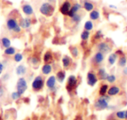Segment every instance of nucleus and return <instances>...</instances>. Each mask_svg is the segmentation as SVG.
<instances>
[{
    "label": "nucleus",
    "instance_id": "a878e982",
    "mask_svg": "<svg viewBox=\"0 0 127 120\" xmlns=\"http://www.w3.org/2000/svg\"><path fill=\"white\" fill-rule=\"evenodd\" d=\"M69 51L72 58H78L79 57V49L77 45H70Z\"/></svg>",
    "mask_w": 127,
    "mask_h": 120
},
{
    "label": "nucleus",
    "instance_id": "473e14b6",
    "mask_svg": "<svg viewBox=\"0 0 127 120\" xmlns=\"http://www.w3.org/2000/svg\"><path fill=\"white\" fill-rule=\"evenodd\" d=\"M29 61H30V64L35 67L38 66V64H40V59L37 56H32L29 58Z\"/></svg>",
    "mask_w": 127,
    "mask_h": 120
},
{
    "label": "nucleus",
    "instance_id": "2f4dec72",
    "mask_svg": "<svg viewBox=\"0 0 127 120\" xmlns=\"http://www.w3.org/2000/svg\"><path fill=\"white\" fill-rule=\"evenodd\" d=\"M109 89V85L107 84H102L99 87V90H98V94L99 96H104L107 94V90Z\"/></svg>",
    "mask_w": 127,
    "mask_h": 120
},
{
    "label": "nucleus",
    "instance_id": "f704fd0d",
    "mask_svg": "<svg viewBox=\"0 0 127 120\" xmlns=\"http://www.w3.org/2000/svg\"><path fill=\"white\" fill-rule=\"evenodd\" d=\"M24 59V55L20 52H16L13 55V60L16 63H20L22 62V60Z\"/></svg>",
    "mask_w": 127,
    "mask_h": 120
},
{
    "label": "nucleus",
    "instance_id": "f03ea898",
    "mask_svg": "<svg viewBox=\"0 0 127 120\" xmlns=\"http://www.w3.org/2000/svg\"><path fill=\"white\" fill-rule=\"evenodd\" d=\"M55 4L48 2H43L39 6V12L46 18H51L55 12Z\"/></svg>",
    "mask_w": 127,
    "mask_h": 120
},
{
    "label": "nucleus",
    "instance_id": "4be33fe9",
    "mask_svg": "<svg viewBox=\"0 0 127 120\" xmlns=\"http://www.w3.org/2000/svg\"><path fill=\"white\" fill-rule=\"evenodd\" d=\"M104 37V34H103V30H97L95 31V33L93 34L92 37V44H97L98 43L101 39Z\"/></svg>",
    "mask_w": 127,
    "mask_h": 120
},
{
    "label": "nucleus",
    "instance_id": "ddd939ff",
    "mask_svg": "<svg viewBox=\"0 0 127 120\" xmlns=\"http://www.w3.org/2000/svg\"><path fill=\"white\" fill-rule=\"evenodd\" d=\"M21 10L26 17H32L34 15V9L31 4L25 3L24 4H22Z\"/></svg>",
    "mask_w": 127,
    "mask_h": 120
},
{
    "label": "nucleus",
    "instance_id": "c756f323",
    "mask_svg": "<svg viewBox=\"0 0 127 120\" xmlns=\"http://www.w3.org/2000/svg\"><path fill=\"white\" fill-rule=\"evenodd\" d=\"M84 30H86L88 31H92L94 30V24L92 20H86L84 24Z\"/></svg>",
    "mask_w": 127,
    "mask_h": 120
},
{
    "label": "nucleus",
    "instance_id": "cd10ccee",
    "mask_svg": "<svg viewBox=\"0 0 127 120\" xmlns=\"http://www.w3.org/2000/svg\"><path fill=\"white\" fill-rule=\"evenodd\" d=\"M118 65L121 68H124L125 66L127 65V58L125 55H122V56H119L118 58Z\"/></svg>",
    "mask_w": 127,
    "mask_h": 120
},
{
    "label": "nucleus",
    "instance_id": "412c9836",
    "mask_svg": "<svg viewBox=\"0 0 127 120\" xmlns=\"http://www.w3.org/2000/svg\"><path fill=\"white\" fill-rule=\"evenodd\" d=\"M82 18H83V14H82L81 11H80V12L75 13V14L73 15L71 18H69V19H70V21H71V23L72 24V25H78V24L82 21Z\"/></svg>",
    "mask_w": 127,
    "mask_h": 120
},
{
    "label": "nucleus",
    "instance_id": "9b49d317",
    "mask_svg": "<svg viewBox=\"0 0 127 120\" xmlns=\"http://www.w3.org/2000/svg\"><path fill=\"white\" fill-rule=\"evenodd\" d=\"M82 9H83V7H82V4H81V3L74 2L72 4H71V10H70L69 13H68V15L66 16V18H71V17H72L73 15L75 14V13L80 12V11H82Z\"/></svg>",
    "mask_w": 127,
    "mask_h": 120
},
{
    "label": "nucleus",
    "instance_id": "c03bdc74",
    "mask_svg": "<svg viewBox=\"0 0 127 120\" xmlns=\"http://www.w3.org/2000/svg\"><path fill=\"white\" fill-rule=\"evenodd\" d=\"M108 8H109V9H111V10H117L118 9V6L115 5V4H109V5H108Z\"/></svg>",
    "mask_w": 127,
    "mask_h": 120
},
{
    "label": "nucleus",
    "instance_id": "49530a36",
    "mask_svg": "<svg viewBox=\"0 0 127 120\" xmlns=\"http://www.w3.org/2000/svg\"><path fill=\"white\" fill-rule=\"evenodd\" d=\"M48 2H50V3H51V4H55V3H56V0H48Z\"/></svg>",
    "mask_w": 127,
    "mask_h": 120
},
{
    "label": "nucleus",
    "instance_id": "a19ab883",
    "mask_svg": "<svg viewBox=\"0 0 127 120\" xmlns=\"http://www.w3.org/2000/svg\"><path fill=\"white\" fill-rule=\"evenodd\" d=\"M4 88L2 86V85H0V97H2L4 95Z\"/></svg>",
    "mask_w": 127,
    "mask_h": 120
},
{
    "label": "nucleus",
    "instance_id": "f8f14e48",
    "mask_svg": "<svg viewBox=\"0 0 127 120\" xmlns=\"http://www.w3.org/2000/svg\"><path fill=\"white\" fill-rule=\"evenodd\" d=\"M32 19L30 18V17H25V18H20V20L18 21V24H19L20 27L24 30H28L32 27Z\"/></svg>",
    "mask_w": 127,
    "mask_h": 120
},
{
    "label": "nucleus",
    "instance_id": "e433bc0d",
    "mask_svg": "<svg viewBox=\"0 0 127 120\" xmlns=\"http://www.w3.org/2000/svg\"><path fill=\"white\" fill-rule=\"evenodd\" d=\"M115 116L118 119L125 120V111H118L115 113Z\"/></svg>",
    "mask_w": 127,
    "mask_h": 120
},
{
    "label": "nucleus",
    "instance_id": "aec40b11",
    "mask_svg": "<svg viewBox=\"0 0 127 120\" xmlns=\"http://www.w3.org/2000/svg\"><path fill=\"white\" fill-rule=\"evenodd\" d=\"M54 59V55H53L51 51H47L44 52V56H43V61L44 64H51Z\"/></svg>",
    "mask_w": 127,
    "mask_h": 120
},
{
    "label": "nucleus",
    "instance_id": "5701e85b",
    "mask_svg": "<svg viewBox=\"0 0 127 120\" xmlns=\"http://www.w3.org/2000/svg\"><path fill=\"white\" fill-rule=\"evenodd\" d=\"M52 71H53V68L51 64H44L42 67H41V72L44 76L50 75L52 72Z\"/></svg>",
    "mask_w": 127,
    "mask_h": 120
},
{
    "label": "nucleus",
    "instance_id": "4468645a",
    "mask_svg": "<svg viewBox=\"0 0 127 120\" xmlns=\"http://www.w3.org/2000/svg\"><path fill=\"white\" fill-rule=\"evenodd\" d=\"M19 25L18 21L15 18H9L6 20V28L10 31H12Z\"/></svg>",
    "mask_w": 127,
    "mask_h": 120
},
{
    "label": "nucleus",
    "instance_id": "bb28decb",
    "mask_svg": "<svg viewBox=\"0 0 127 120\" xmlns=\"http://www.w3.org/2000/svg\"><path fill=\"white\" fill-rule=\"evenodd\" d=\"M27 73V68L25 64H19L16 68V74L19 77L25 76Z\"/></svg>",
    "mask_w": 127,
    "mask_h": 120
},
{
    "label": "nucleus",
    "instance_id": "8fccbe9b",
    "mask_svg": "<svg viewBox=\"0 0 127 120\" xmlns=\"http://www.w3.org/2000/svg\"><path fill=\"white\" fill-rule=\"evenodd\" d=\"M113 120H116V119H113Z\"/></svg>",
    "mask_w": 127,
    "mask_h": 120
},
{
    "label": "nucleus",
    "instance_id": "20e7f679",
    "mask_svg": "<svg viewBox=\"0 0 127 120\" xmlns=\"http://www.w3.org/2000/svg\"><path fill=\"white\" fill-rule=\"evenodd\" d=\"M78 84V79L75 75H70L67 78V80H66V85L65 88L67 90L68 92H72L75 89L77 88Z\"/></svg>",
    "mask_w": 127,
    "mask_h": 120
},
{
    "label": "nucleus",
    "instance_id": "7ed1b4c3",
    "mask_svg": "<svg viewBox=\"0 0 127 120\" xmlns=\"http://www.w3.org/2000/svg\"><path fill=\"white\" fill-rule=\"evenodd\" d=\"M44 78H43V76L38 75V76H36L34 78V79L32 80V89L36 92H38L40 90H42L44 87Z\"/></svg>",
    "mask_w": 127,
    "mask_h": 120
},
{
    "label": "nucleus",
    "instance_id": "72a5a7b5",
    "mask_svg": "<svg viewBox=\"0 0 127 120\" xmlns=\"http://www.w3.org/2000/svg\"><path fill=\"white\" fill-rule=\"evenodd\" d=\"M16 52H17L16 48L12 47V46H10V47H8V48H5L4 51V55H6V56H13Z\"/></svg>",
    "mask_w": 127,
    "mask_h": 120
},
{
    "label": "nucleus",
    "instance_id": "39448f33",
    "mask_svg": "<svg viewBox=\"0 0 127 120\" xmlns=\"http://www.w3.org/2000/svg\"><path fill=\"white\" fill-rule=\"evenodd\" d=\"M96 49L97 51H100L104 54H108V53H111L112 51V46L107 41H99L96 44Z\"/></svg>",
    "mask_w": 127,
    "mask_h": 120
},
{
    "label": "nucleus",
    "instance_id": "0eeeda50",
    "mask_svg": "<svg viewBox=\"0 0 127 120\" xmlns=\"http://www.w3.org/2000/svg\"><path fill=\"white\" fill-rule=\"evenodd\" d=\"M105 59V54L97 51L92 58V64L94 66H100Z\"/></svg>",
    "mask_w": 127,
    "mask_h": 120
},
{
    "label": "nucleus",
    "instance_id": "79ce46f5",
    "mask_svg": "<svg viewBox=\"0 0 127 120\" xmlns=\"http://www.w3.org/2000/svg\"><path fill=\"white\" fill-rule=\"evenodd\" d=\"M4 67H5V66L4 65V64H3L2 62H0V76L2 75L3 71H4Z\"/></svg>",
    "mask_w": 127,
    "mask_h": 120
},
{
    "label": "nucleus",
    "instance_id": "1a4fd4ad",
    "mask_svg": "<svg viewBox=\"0 0 127 120\" xmlns=\"http://www.w3.org/2000/svg\"><path fill=\"white\" fill-rule=\"evenodd\" d=\"M57 78L54 75H51L49 78L46 79L45 81V85L48 88V90L51 92H56L58 88H57Z\"/></svg>",
    "mask_w": 127,
    "mask_h": 120
},
{
    "label": "nucleus",
    "instance_id": "6ab92c4d",
    "mask_svg": "<svg viewBox=\"0 0 127 120\" xmlns=\"http://www.w3.org/2000/svg\"><path fill=\"white\" fill-rule=\"evenodd\" d=\"M89 18H90V20H92V22H97L101 18V13L100 11L97 9H94L92 10V11L89 12Z\"/></svg>",
    "mask_w": 127,
    "mask_h": 120
},
{
    "label": "nucleus",
    "instance_id": "a18cd8bd",
    "mask_svg": "<svg viewBox=\"0 0 127 120\" xmlns=\"http://www.w3.org/2000/svg\"><path fill=\"white\" fill-rule=\"evenodd\" d=\"M74 120H82V118L80 116H77L76 118H74Z\"/></svg>",
    "mask_w": 127,
    "mask_h": 120
},
{
    "label": "nucleus",
    "instance_id": "58836bf2",
    "mask_svg": "<svg viewBox=\"0 0 127 120\" xmlns=\"http://www.w3.org/2000/svg\"><path fill=\"white\" fill-rule=\"evenodd\" d=\"M115 53H116V54L118 55V57H119V56H122V55H125V53H124V51H123L122 49H118V50H116Z\"/></svg>",
    "mask_w": 127,
    "mask_h": 120
},
{
    "label": "nucleus",
    "instance_id": "7c9ffc66",
    "mask_svg": "<svg viewBox=\"0 0 127 120\" xmlns=\"http://www.w3.org/2000/svg\"><path fill=\"white\" fill-rule=\"evenodd\" d=\"M0 43H1V45H2L4 49H5V48L10 47V46H11V39H10L9 37H2V38H1V40H0Z\"/></svg>",
    "mask_w": 127,
    "mask_h": 120
},
{
    "label": "nucleus",
    "instance_id": "37998d69",
    "mask_svg": "<svg viewBox=\"0 0 127 120\" xmlns=\"http://www.w3.org/2000/svg\"><path fill=\"white\" fill-rule=\"evenodd\" d=\"M122 73L125 77H127V66H125L123 68V71H122Z\"/></svg>",
    "mask_w": 127,
    "mask_h": 120
},
{
    "label": "nucleus",
    "instance_id": "f3484780",
    "mask_svg": "<svg viewBox=\"0 0 127 120\" xmlns=\"http://www.w3.org/2000/svg\"><path fill=\"white\" fill-rule=\"evenodd\" d=\"M81 4H82L83 9L85 10V11H86V12H90L92 10L95 9V4H94V3H92L90 0H83Z\"/></svg>",
    "mask_w": 127,
    "mask_h": 120
},
{
    "label": "nucleus",
    "instance_id": "b1692460",
    "mask_svg": "<svg viewBox=\"0 0 127 120\" xmlns=\"http://www.w3.org/2000/svg\"><path fill=\"white\" fill-rule=\"evenodd\" d=\"M55 77H56L57 81H58V83H60V84L64 83V81L65 80V78H66L65 71H64V70H59V71H57Z\"/></svg>",
    "mask_w": 127,
    "mask_h": 120
},
{
    "label": "nucleus",
    "instance_id": "f257e3e1",
    "mask_svg": "<svg viewBox=\"0 0 127 120\" xmlns=\"http://www.w3.org/2000/svg\"><path fill=\"white\" fill-rule=\"evenodd\" d=\"M110 100H111V97L107 94L104 96H99L94 102V108L97 111H104V110L109 109Z\"/></svg>",
    "mask_w": 127,
    "mask_h": 120
},
{
    "label": "nucleus",
    "instance_id": "de8ad7c7",
    "mask_svg": "<svg viewBox=\"0 0 127 120\" xmlns=\"http://www.w3.org/2000/svg\"><path fill=\"white\" fill-rule=\"evenodd\" d=\"M125 119H127V110L125 111Z\"/></svg>",
    "mask_w": 127,
    "mask_h": 120
},
{
    "label": "nucleus",
    "instance_id": "c9c22d12",
    "mask_svg": "<svg viewBox=\"0 0 127 120\" xmlns=\"http://www.w3.org/2000/svg\"><path fill=\"white\" fill-rule=\"evenodd\" d=\"M105 81H107V83L108 84H114V83H116V81H117V77H116V75H114V74H109L107 76V78H106V80Z\"/></svg>",
    "mask_w": 127,
    "mask_h": 120
},
{
    "label": "nucleus",
    "instance_id": "dca6fc26",
    "mask_svg": "<svg viewBox=\"0 0 127 120\" xmlns=\"http://www.w3.org/2000/svg\"><path fill=\"white\" fill-rule=\"evenodd\" d=\"M121 92V89L118 85H112L111 86H109V89L107 90V95L110 97H116V96L119 95V93Z\"/></svg>",
    "mask_w": 127,
    "mask_h": 120
},
{
    "label": "nucleus",
    "instance_id": "393cba45",
    "mask_svg": "<svg viewBox=\"0 0 127 120\" xmlns=\"http://www.w3.org/2000/svg\"><path fill=\"white\" fill-rule=\"evenodd\" d=\"M118 56L115 52L110 53L109 56H108V58H107L108 64H109L110 66L114 65V64L117 63V61H118Z\"/></svg>",
    "mask_w": 127,
    "mask_h": 120
},
{
    "label": "nucleus",
    "instance_id": "9d476101",
    "mask_svg": "<svg viewBox=\"0 0 127 120\" xmlns=\"http://www.w3.org/2000/svg\"><path fill=\"white\" fill-rule=\"evenodd\" d=\"M71 4H72V3L70 0H64L59 6V12L63 16L66 17L68 15V13H69L70 10H71Z\"/></svg>",
    "mask_w": 127,
    "mask_h": 120
},
{
    "label": "nucleus",
    "instance_id": "423d86ee",
    "mask_svg": "<svg viewBox=\"0 0 127 120\" xmlns=\"http://www.w3.org/2000/svg\"><path fill=\"white\" fill-rule=\"evenodd\" d=\"M16 89L17 91L21 94V95H23L27 90V89H28V83H27V80L24 77H20L18 79L16 85Z\"/></svg>",
    "mask_w": 127,
    "mask_h": 120
},
{
    "label": "nucleus",
    "instance_id": "c85d7f7f",
    "mask_svg": "<svg viewBox=\"0 0 127 120\" xmlns=\"http://www.w3.org/2000/svg\"><path fill=\"white\" fill-rule=\"evenodd\" d=\"M91 37V31H88L86 30H83L80 34V39L81 41H85V42H88V40Z\"/></svg>",
    "mask_w": 127,
    "mask_h": 120
},
{
    "label": "nucleus",
    "instance_id": "6e6552de",
    "mask_svg": "<svg viewBox=\"0 0 127 120\" xmlns=\"http://www.w3.org/2000/svg\"><path fill=\"white\" fill-rule=\"evenodd\" d=\"M98 82V78L97 76V73L93 71H90L87 72L86 75V83L89 86L94 87Z\"/></svg>",
    "mask_w": 127,
    "mask_h": 120
},
{
    "label": "nucleus",
    "instance_id": "ea45409f",
    "mask_svg": "<svg viewBox=\"0 0 127 120\" xmlns=\"http://www.w3.org/2000/svg\"><path fill=\"white\" fill-rule=\"evenodd\" d=\"M9 78H10V74L9 73H6V74H4V76H3L2 80L3 81H7V80H9Z\"/></svg>",
    "mask_w": 127,
    "mask_h": 120
},
{
    "label": "nucleus",
    "instance_id": "a211bd4d",
    "mask_svg": "<svg viewBox=\"0 0 127 120\" xmlns=\"http://www.w3.org/2000/svg\"><path fill=\"white\" fill-rule=\"evenodd\" d=\"M96 73H97L98 80H100V81H105L106 78H107V76L109 75V73L106 71L105 68L104 67H98Z\"/></svg>",
    "mask_w": 127,
    "mask_h": 120
},
{
    "label": "nucleus",
    "instance_id": "09e8293b",
    "mask_svg": "<svg viewBox=\"0 0 127 120\" xmlns=\"http://www.w3.org/2000/svg\"><path fill=\"white\" fill-rule=\"evenodd\" d=\"M125 56H126V58H127V54H126V55H125Z\"/></svg>",
    "mask_w": 127,
    "mask_h": 120
},
{
    "label": "nucleus",
    "instance_id": "2eb2a0df",
    "mask_svg": "<svg viewBox=\"0 0 127 120\" xmlns=\"http://www.w3.org/2000/svg\"><path fill=\"white\" fill-rule=\"evenodd\" d=\"M61 62H62V66L64 70H68L71 68V64L73 63V60H72V58L68 55H64L63 56L61 59Z\"/></svg>",
    "mask_w": 127,
    "mask_h": 120
},
{
    "label": "nucleus",
    "instance_id": "4c0bfd02",
    "mask_svg": "<svg viewBox=\"0 0 127 120\" xmlns=\"http://www.w3.org/2000/svg\"><path fill=\"white\" fill-rule=\"evenodd\" d=\"M21 94L20 93H18V91H13L12 93L11 94V99L12 100H14V101H17V100H18V99H20L21 98Z\"/></svg>",
    "mask_w": 127,
    "mask_h": 120
}]
</instances>
